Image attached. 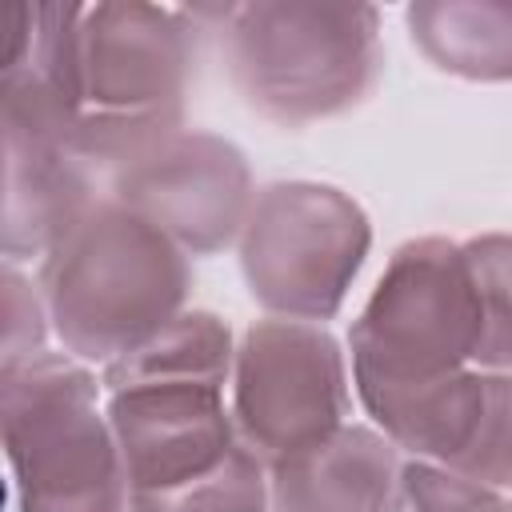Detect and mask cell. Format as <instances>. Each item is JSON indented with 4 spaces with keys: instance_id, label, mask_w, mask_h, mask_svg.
<instances>
[{
    "instance_id": "cell-1",
    "label": "cell",
    "mask_w": 512,
    "mask_h": 512,
    "mask_svg": "<svg viewBox=\"0 0 512 512\" xmlns=\"http://www.w3.org/2000/svg\"><path fill=\"white\" fill-rule=\"evenodd\" d=\"M188 252L112 196L96 200L44 256L40 296L64 352L112 364L184 312Z\"/></svg>"
},
{
    "instance_id": "cell-2",
    "label": "cell",
    "mask_w": 512,
    "mask_h": 512,
    "mask_svg": "<svg viewBox=\"0 0 512 512\" xmlns=\"http://www.w3.org/2000/svg\"><path fill=\"white\" fill-rule=\"evenodd\" d=\"M224 64L252 112L280 128L332 120L380 80V12L332 0H252L220 12Z\"/></svg>"
},
{
    "instance_id": "cell-3",
    "label": "cell",
    "mask_w": 512,
    "mask_h": 512,
    "mask_svg": "<svg viewBox=\"0 0 512 512\" xmlns=\"http://www.w3.org/2000/svg\"><path fill=\"white\" fill-rule=\"evenodd\" d=\"M100 380L68 352L0 368V428L20 512H128Z\"/></svg>"
},
{
    "instance_id": "cell-4",
    "label": "cell",
    "mask_w": 512,
    "mask_h": 512,
    "mask_svg": "<svg viewBox=\"0 0 512 512\" xmlns=\"http://www.w3.org/2000/svg\"><path fill=\"white\" fill-rule=\"evenodd\" d=\"M80 120L72 148L96 172L184 128V92L192 72L188 12L100 0L84 4L80 36Z\"/></svg>"
},
{
    "instance_id": "cell-5",
    "label": "cell",
    "mask_w": 512,
    "mask_h": 512,
    "mask_svg": "<svg viewBox=\"0 0 512 512\" xmlns=\"http://www.w3.org/2000/svg\"><path fill=\"white\" fill-rule=\"evenodd\" d=\"M476 340L480 308L464 248L448 236L400 244L348 328L360 404L472 368Z\"/></svg>"
},
{
    "instance_id": "cell-6",
    "label": "cell",
    "mask_w": 512,
    "mask_h": 512,
    "mask_svg": "<svg viewBox=\"0 0 512 512\" xmlns=\"http://www.w3.org/2000/svg\"><path fill=\"white\" fill-rule=\"evenodd\" d=\"M364 208L316 180H276L252 196L240 228V272L252 300L280 320H332L364 268Z\"/></svg>"
},
{
    "instance_id": "cell-7",
    "label": "cell",
    "mask_w": 512,
    "mask_h": 512,
    "mask_svg": "<svg viewBox=\"0 0 512 512\" xmlns=\"http://www.w3.org/2000/svg\"><path fill=\"white\" fill-rule=\"evenodd\" d=\"M232 420L240 440L276 464L348 424V364L336 336L308 320H256L232 360Z\"/></svg>"
},
{
    "instance_id": "cell-8",
    "label": "cell",
    "mask_w": 512,
    "mask_h": 512,
    "mask_svg": "<svg viewBox=\"0 0 512 512\" xmlns=\"http://www.w3.org/2000/svg\"><path fill=\"white\" fill-rule=\"evenodd\" d=\"M108 196L156 224L188 256H212L240 240L256 192L232 140L180 128L120 160L108 172Z\"/></svg>"
},
{
    "instance_id": "cell-9",
    "label": "cell",
    "mask_w": 512,
    "mask_h": 512,
    "mask_svg": "<svg viewBox=\"0 0 512 512\" xmlns=\"http://www.w3.org/2000/svg\"><path fill=\"white\" fill-rule=\"evenodd\" d=\"M364 408L408 456L444 464L496 492L512 488V372L460 368Z\"/></svg>"
},
{
    "instance_id": "cell-10",
    "label": "cell",
    "mask_w": 512,
    "mask_h": 512,
    "mask_svg": "<svg viewBox=\"0 0 512 512\" xmlns=\"http://www.w3.org/2000/svg\"><path fill=\"white\" fill-rule=\"evenodd\" d=\"M104 412L120 444L128 500L200 484L244 448L224 388L212 384L120 388L108 392Z\"/></svg>"
},
{
    "instance_id": "cell-11",
    "label": "cell",
    "mask_w": 512,
    "mask_h": 512,
    "mask_svg": "<svg viewBox=\"0 0 512 512\" xmlns=\"http://www.w3.org/2000/svg\"><path fill=\"white\" fill-rule=\"evenodd\" d=\"M0 60V124L64 136L80 120V16L84 4H8Z\"/></svg>"
},
{
    "instance_id": "cell-12",
    "label": "cell",
    "mask_w": 512,
    "mask_h": 512,
    "mask_svg": "<svg viewBox=\"0 0 512 512\" xmlns=\"http://www.w3.org/2000/svg\"><path fill=\"white\" fill-rule=\"evenodd\" d=\"M92 164L64 136L4 124V260L48 256V248L96 204Z\"/></svg>"
},
{
    "instance_id": "cell-13",
    "label": "cell",
    "mask_w": 512,
    "mask_h": 512,
    "mask_svg": "<svg viewBox=\"0 0 512 512\" xmlns=\"http://www.w3.org/2000/svg\"><path fill=\"white\" fill-rule=\"evenodd\" d=\"M400 448L368 424H344L328 440L268 464L272 512H388Z\"/></svg>"
},
{
    "instance_id": "cell-14",
    "label": "cell",
    "mask_w": 512,
    "mask_h": 512,
    "mask_svg": "<svg viewBox=\"0 0 512 512\" xmlns=\"http://www.w3.org/2000/svg\"><path fill=\"white\" fill-rule=\"evenodd\" d=\"M404 20L440 72L472 84L512 80V0H416Z\"/></svg>"
},
{
    "instance_id": "cell-15",
    "label": "cell",
    "mask_w": 512,
    "mask_h": 512,
    "mask_svg": "<svg viewBox=\"0 0 512 512\" xmlns=\"http://www.w3.org/2000/svg\"><path fill=\"white\" fill-rule=\"evenodd\" d=\"M232 328L208 308H184L160 332L104 364V392L136 388V384H212L224 388L232 380Z\"/></svg>"
},
{
    "instance_id": "cell-16",
    "label": "cell",
    "mask_w": 512,
    "mask_h": 512,
    "mask_svg": "<svg viewBox=\"0 0 512 512\" xmlns=\"http://www.w3.org/2000/svg\"><path fill=\"white\" fill-rule=\"evenodd\" d=\"M480 308V340L472 368L512 372V236L484 232L460 244Z\"/></svg>"
},
{
    "instance_id": "cell-17",
    "label": "cell",
    "mask_w": 512,
    "mask_h": 512,
    "mask_svg": "<svg viewBox=\"0 0 512 512\" xmlns=\"http://www.w3.org/2000/svg\"><path fill=\"white\" fill-rule=\"evenodd\" d=\"M128 512H272L268 504V464L244 444L220 472L200 484L128 500Z\"/></svg>"
},
{
    "instance_id": "cell-18",
    "label": "cell",
    "mask_w": 512,
    "mask_h": 512,
    "mask_svg": "<svg viewBox=\"0 0 512 512\" xmlns=\"http://www.w3.org/2000/svg\"><path fill=\"white\" fill-rule=\"evenodd\" d=\"M500 504L496 488H484L444 464L432 460H404L388 512H492Z\"/></svg>"
},
{
    "instance_id": "cell-19",
    "label": "cell",
    "mask_w": 512,
    "mask_h": 512,
    "mask_svg": "<svg viewBox=\"0 0 512 512\" xmlns=\"http://www.w3.org/2000/svg\"><path fill=\"white\" fill-rule=\"evenodd\" d=\"M48 328L52 324L40 288H32V280H24L16 264H4V364H20L48 352Z\"/></svg>"
},
{
    "instance_id": "cell-20",
    "label": "cell",
    "mask_w": 512,
    "mask_h": 512,
    "mask_svg": "<svg viewBox=\"0 0 512 512\" xmlns=\"http://www.w3.org/2000/svg\"><path fill=\"white\" fill-rule=\"evenodd\" d=\"M492 512H512V504H508V500H500V504H496Z\"/></svg>"
}]
</instances>
